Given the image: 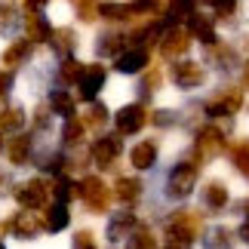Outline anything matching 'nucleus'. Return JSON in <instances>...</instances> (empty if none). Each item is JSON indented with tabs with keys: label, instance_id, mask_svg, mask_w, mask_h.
Listing matches in <instances>:
<instances>
[{
	"label": "nucleus",
	"instance_id": "obj_20",
	"mask_svg": "<svg viewBox=\"0 0 249 249\" xmlns=\"http://www.w3.org/2000/svg\"><path fill=\"white\" fill-rule=\"evenodd\" d=\"M203 206L213 209V213H218V209L228 206V188L222 185V181H209V185L203 188Z\"/></svg>",
	"mask_w": 249,
	"mask_h": 249
},
{
	"label": "nucleus",
	"instance_id": "obj_22",
	"mask_svg": "<svg viewBox=\"0 0 249 249\" xmlns=\"http://www.w3.org/2000/svg\"><path fill=\"white\" fill-rule=\"evenodd\" d=\"M114 197H117L120 203H136V200L142 197V181L139 178H117Z\"/></svg>",
	"mask_w": 249,
	"mask_h": 249
},
{
	"label": "nucleus",
	"instance_id": "obj_11",
	"mask_svg": "<svg viewBox=\"0 0 249 249\" xmlns=\"http://www.w3.org/2000/svg\"><path fill=\"white\" fill-rule=\"evenodd\" d=\"M136 215L129 213V209H123V213L117 215H111V222H108V240L111 243H120V240H129L132 231H136Z\"/></svg>",
	"mask_w": 249,
	"mask_h": 249
},
{
	"label": "nucleus",
	"instance_id": "obj_3",
	"mask_svg": "<svg viewBox=\"0 0 249 249\" xmlns=\"http://www.w3.org/2000/svg\"><path fill=\"white\" fill-rule=\"evenodd\" d=\"M222 151H225V132L218 126H203L197 132V142H194L197 163H209V160H215Z\"/></svg>",
	"mask_w": 249,
	"mask_h": 249
},
{
	"label": "nucleus",
	"instance_id": "obj_47",
	"mask_svg": "<svg viewBox=\"0 0 249 249\" xmlns=\"http://www.w3.org/2000/svg\"><path fill=\"white\" fill-rule=\"evenodd\" d=\"M240 209H243V213H246V215H249V197H246V200H243V206H240Z\"/></svg>",
	"mask_w": 249,
	"mask_h": 249
},
{
	"label": "nucleus",
	"instance_id": "obj_44",
	"mask_svg": "<svg viewBox=\"0 0 249 249\" xmlns=\"http://www.w3.org/2000/svg\"><path fill=\"white\" fill-rule=\"evenodd\" d=\"M172 120H176V114H172V111H157L154 114V123H157V126H169Z\"/></svg>",
	"mask_w": 249,
	"mask_h": 249
},
{
	"label": "nucleus",
	"instance_id": "obj_12",
	"mask_svg": "<svg viewBox=\"0 0 249 249\" xmlns=\"http://www.w3.org/2000/svg\"><path fill=\"white\" fill-rule=\"evenodd\" d=\"M25 31H28V43H46L53 40V28L46 22V16L40 9H34V13L25 16Z\"/></svg>",
	"mask_w": 249,
	"mask_h": 249
},
{
	"label": "nucleus",
	"instance_id": "obj_42",
	"mask_svg": "<svg viewBox=\"0 0 249 249\" xmlns=\"http://www.w3.org/2000/svg\"><path fill=\"white\" fill-rule=\"evenodd\" d=\"M9 89H13V74H0V99H6L9 95Z\"/></svg>",
	"mask_w": 249,
	"mask_h": 249
},
{
	"label": "nucleus",
	"instance_id": "obj_5",
	"mask_svg": "<svg viewBox=\"0 0 249 249\" xmlns=\"http://www.w3.org/2000/svg\"><path fill=\"white\" fill-rule=\"evenodd\" d=\"M240 105H243L240 86H225V89H218L213 99L206 102V114L209 117H231V114L240 111Z\"/></svg>",
	"mask_w": 249,
	"mask_h": 249
},
{
	"label": "nucleus",
	"instance_id": "obj_37",
	"mask_svg": "<svg viewBox=\"0 0 249 249\" xmlns=\"http://www.w3.org/2000/svg\"><path fill=\"white\" fill-rule=\"evenodd\" d=\"M74 9H77V18H83V22H92V18L99 16L95 0H74Z\"/></svg>",
	"mask_w": 249,
	"mask_h": 249
},
{
	"label": "nucleus",
	"instance_id": "obj_51",
	"mask_svg": "<svg viewBox=\"0 0 249 249\" xmlns=\"http://www.w3.org/2000/svg\"><path fill=\"white\" fill-rule=\"evenodd\" d=\"M0 249H6V246H3V243H0Z\"/></svg>",
	"mask_w": 249,
	"mask_h": 249
},
{
	"label": "nucleus",
	"instance_id": "obj_8",
	"mask_svg": "<svg viewBox=\"0 0 249 249\" xmlns=\"http://www.w3.org/2000/svg\"><path fill=\"white\" fill-rule=\"evenodd\" d=\"M191 50V34L188 31H178V28H169V31L163 34V40H160V55L169 62L181 59Z\"/></svg>",
	"mask_w": 249,
	"mask_h": 249
},
{
	"label": "nucleus",
	"instance_id": "obj_48",
	"mask_svg": "<svg viewBox=\"0 0 249 249\" xmlns=\"http://www.w3.org/2000/svg\"><path fill=\"white\" fill-rule=\"evenodd\" d=\"M206 3H213V6H215V3H222V0H206Z\"/></svg>",
	"mask_w": 249,
	"mask_h": 249
},
{
	"label": "nucleus",
	"instance_id": "obj_31",
	"mask_svg": "<svg viewBox=\"0 0 249 249\" xmlns=\"http://www.w3.org/2000/svg\"><path fill=\"white\" fill-rule=\"evenodd\" d=\"M18 28V13L9 3H0V37H9Z\"/></svg>",
	"mask_w": 249,
	"mask_h": 249
},
{
	"label": "nucleus",
	"instance_id": "obj_41",
	"mask_svg": "<svg viewBox=\"0 0 249 249\" xmlns=\"http://www.w3.org/2000/svg\"><path fill=\"white\" fill-rule=\"evenodd\" d=\"M157 6H160V0H136V3H132V13H154Z\"/></svg>",
	"mask_w": 249,
	"mask_h": 249
},
{
	"label": "nucleus",
	"instance_id": "obj_28",
	"mask_svg": "<svg viewBox=\"0 0 249 249\" xmlns=\"http://www.w3.org/2000/svg\"><path fill=\"white\" fill-rule=\"evenodd\" d=\"M53 194H55V203H65V206H68V200L77 197V185H74L68 176H59V178L53 181Z\"/></svg>",
	"mask_w": 249,
	"mask_h": 249
},
{
	"label": "nucleus",
	"instance_id": "obj_27",
	"mask_svg": "<svg viewBox=\"0 0 249 249\" xmlns=\"http://www.w3.org/2000/svg\"><path fill=\"white\" fill-rule=\"evenodd\" d=\"M231 243H234V234L228 228H213L203 240V249H231Z\"/></svg>",
	"mask_w": 249,
	"mask_h": 249
},
{
	"label": "nucleus",
	"instance_id": "obj_38",
	"mask_svg": "<svg viewBox=\"0 0 249 249\" xmlns=\"http://www.w3.org/2000/svg\"><path fill=\"white\" fill-rule=\"evenodd\" d=\"M194 13V0H169V18H181Z\"/></svg>",
	"mask_w": 249,
	"mask_h": 249
},
{
	"label": "nucleus",
	"instance_id": "obj_23",
	"mask_svg": "<svg viewBox=\"0 0 249 249\" xmlns=\"http://www.w3.org/2000/svg\"><path fill=\"white\" fill-rule=\"evenodd\" d=\"M123 46H126V37H123V34H102L99 43H95V53H99V55H117V59H120V55L126 53Z\"/></svg>",
	"mask_w": 249,
	"mask_h": 249
},
{
	"label": "nucleus",
	"instance_id": "obj_40",
	"mask_svg": "<svg viewBox=\"0 0 249 249\" xmlns=\"http://www.w3.org/2000/svg\"><path fill=\"white\" fill-rule=\"evenodd\" d=\"M215 13L222 18H231L237 13V0H222V3H215Z\"/></svg>",
	"mask_w": 249,
	"mask_h": 249
},
{
	"label": "nucleus",
	"instance_id": "obj_36",
	"mask_svg": "<svg viewBox=\"0 0 249 249\" xmlns=\"http://www.w3.org/2000/svg\"><path fill=\"white\" fill-rule=\"evenodd\" d=\"M62 136H65V142H68V145H74V142H80V136H83V120H77V117L65 120V129H62Z\"/></svg>",
	"mask_w": 249,
	"mask_h": 249
},
{
	"label": "nucleus",
	"instance_id": "obj_6",
	"mask_svg": "<svg viewBox=\"0 0 249 249\" xmlns=\"http://www.w3.org/2000/svg\"><path fill=\"white\" fill-rule=\"evenodd\" d=\"M172 80H176V86H181V89H197V86H203L206 71H203L200 62L181 59V62L172 65Z\"/></svg>",
	"mask_w": 249,
	"mask_h": 249
},
{
	"label": "nucleus",
	"instance_id": "obj_21",
	"mask_svg": "<svg viewBox=\"0 0 249 249\" xmlns=\"http://www.w3.org/2000/svg\"><path fill=\"white\" fill-rule=\"evenodd\" d=\"M154 160H157V145H154V142H142V145H136L132 154H129V163L136 169H151Z\"/></svg>",
	"mask_w": 249,
	"mask_h": 249
},
{
	"label": "nucleus",
	"instance_id": "obj_30",
	"mask_svg": "<svg viewBox=\"0 0 249 249\" xmlns=\"http://www.w3.org/2000/svg\"><path fill=\"white\" fill-rule=\"evenodd\" d=\"M231 160H234V166H237V172H243V176L249 178V139H243V142H237V145L231 148Z\"/></svg>",
	"mask_w": 249,
	"mask_h": 249
},
{
	"label": "nucleus",
	"instance_id": "obj_43",
	"mask_svg": "<svg viewBox=\"0 0 249 249\" xmlns=\"http://www.w3.org/2000/svg\"><path fill=\"white\" fill-rule=\"evenodd\" d=\"M34 123H37V129H46V126H50V108H37Z\"/></svg>",
	"mask_w": 249,
	"mask_h": 249
},
{
	"label": "nucleus",
	"instance_id": "obj_2",
	"mask_svg": "<svg viewBox=\"0 0 249 249\" xmlns=\"http://www.w3.org/2000/svg\"><path fill=\"white\" fill-rule=\"evenodd\" d=\"M194 185H197V163H178V166H172L169 178H166V194L172 200H185L191 197Z\"/></svg>",
	"mask_w": 249,
	"mask_h": 249
},
{
	"label": "nucleus",
	"instance_id": "obj_1",
	"mask_svg": "<svg viewBox=\"0 0 249 249\" xmlns=\"http://www.w3.org/2000/svg\"><path fill=\"white\" fill-rule=\"evenodd\" d=\"M77 197L86 203L89 213H108V203H111V194H108V185L95 176H86L80 185H77Z\"/></svg>",
	"mask_w": 249,
	"mask_h": 249
},
{
	"label": "nucleus",
	"instance_id": "obj_15",
	"mask_svg": "<svg viewBox=\"0 0 249 249\" xmlns=\"http://www.w3.org/2000/svg\"><path fill=\"white\" fill-rule=\"evenodd\" d=\"M114 65H117V71H123V74H139V71L148 68V50H142V46H136V50H126Z\"/></svg>",
	"mask_w": 249,
	"mask_h": 249
},
{
	"label": "nucleus",
	"instance_id": "obj_9",
	"mask_svg": "<svg viewBox=\"0 0 249 249\" xmlns=\"http://www.w3.org/2000/svg\"><path fill=\"white\" fill-rule=\"evenodd\" d=\"M120 151H123L120 136H102V139L92 145V160H95V163H99L102 169H108L114 160L120 157Z\"/></svg>",
	"mask_w": 249,
	"mask_h": 249
},
{
	"label": "nucleus",
	"instance_id": "obj_18",
	"mask_svg": "<svg viewBox=\"0 0 249 249\" xmlns=\"http://www.w3.org/2000/svg\"><path fill=\"white\" fill-rule=\"evenodd\" d=\"M6 157H9V163H13V166L28 163V157H31V136H13V139H9Z\"/></svg>",
	"mask_w": 249,
	"mask_h": 249
},
{
	"label": "nucleus",
	"instance_id": "obj_46",
	"mask_svg": "<svg viewBox=\"0 0 249 249\" xmlns=\"http://www.w3.org/2000/svg\"><path fill=\"white\" fill-rule=\"evenodd\" d=\"M237 234H240V240H243V243L249 246V218H246V222L240 225V231H237Z\"/></svg>",
	"mask_w": 249,
	"mask_h": 249
},
{
	"label": "nucleus",
	"instance_id": "obj_26",
	"mask_svg": "<svg viewBox=\"0 0 249 249\" xmlns=\"http://www.w3.org/2000/svg\"><path fill=\"white\" fill-rule=\"evenodd\" d=\"M50 108H53V114H62L65 120L74 117V99H71L68 92H62V89H55L50 95Z\"/></svg>",
	"mask_w": 249,
	"mask_h": 249
},
{
	"label": "nucleus",
	"instance_id": "obj_7",
	"mask_svg": "<svg viewBox=\"0 0 249 249\" xmlns=\"http://www.w3.org/2000/svg\"><path fill=\"white\" fill-rule=\"evenodd\" d=\"M145 120H148V111L142 108V105H126V108H120L117 117H114L120 136H136V132L145 126Z\"/></svg>",
	"mask_w": 249,
	"mask_h": 249
},
{
	"label": "nucleus",
	"instance_id": "obj_19",
	"mask_svg": "<svg viewBox=\"0 0 249 249\" xmlns=\"http://www.w3.org/2000/svg\"><path fill=\"white\" fill-rule=\"evenodd\" d=\"M53 53L62 55V59H71L74 46H77V34L71 31V28H59V31H53Z\"/></svg>",
	"mask_w": 249,
	"mask_h": 249
},
{
	"label": "nucleus",
	"instance_id": "obj_49",
	"mask_svg": "<svg viewBox=\"0 0 249 249\" xmlns=\"http://www.w3.org/2000/svg\"><path fill=\"white\" fill-rule=\"evenodd\" d=\"M246 83H249V65H246Z\"/></svg>",
	"mask_w": 249,
	"mask_h": 249
},
{
	"label": "nucleus",
	"instance_id": "obj_50",
	"mask_svg": "<svg viewBox=\"0 0 249 249\" xmlns=\"http://www.w3.org/2000/svg\"><path fill=\"white\" fill-rule=\"evenodd\" d=\"M0 151H3V136H0Z\"/></svg>",
	"mask_w": 249,
	"mask_h": 249
},
{
	"label": "nucleus",
	"instance_id": "obj_32",
	"mask_svg": "<svg viewBox=\"0 0 249 249\" xmlns=\"http://www.w3.org/2000/svg\"><path fill=\"white\" fill-rule=\"evenodd\" d=\"M80 74H83V62H77L74 55H71V59H62V71H59L62 83H77Z\"/></svg>",
	"mask_w": 249,
	"mask_h": 249
},
{
	"label": "nucleus",
	"instance_id": "obj_34",
	"mask_svg": "<svg viewBox=\"0 0 249 249\" xmlns=\"http://www.w3.org/2000/svg\"><path fill=\"white\" fill-rule=\"evenodd\" d=\"M129 249H157L154 234H151L148 228H136L132 237H129Z\"/></svg>",
	"mask_w": 249,
	"mask_h": 249
},
{
	"label": "nucleus",
	"instance_id": "obj_45",
	"mask_svg": "<svg viewBox=\"0 0 249 249\" xmlns=\"http://www.w3.org/2000/svg\"><path fill=\"white\" fill-rule=\"evenodd\" d=\"M22 3L28 6V13H34V9H40V6H46L50 0H22Z\"/></svg>",
	"mask_w": 249,
	"mask_h": 249
},
{
	"label": "nucleus",
	"instance_id": "obj_14",
	"mask_svg": "<svg viewBox=\"0 0 249 249\" xmlns=\"http://www.w3.org/2000/svg\"><path fill=\"white\" fill-rule=\"evenodd\" d=\"M13 234L16 237H22V240H31V237H37L43 231V218H37L31 209H22V213H18L16 218H13Z\"/></svg>",
	"mask_w": 249,
	"mask_h": 249
},
{
	"label": "nucleus",
	"instance_id": "obj_29",
	"mask_svg": "<svg viewBox=\"0 0 249 249\" xmlns=\"http://www.w3.org/2000/svg\"><path fill=\"white\" fill-rule=\"evenodd\" d=\"M99 13L105 18H111V22H123V18H132L136 13H132V3H102Z\"/></svg>",
	"mask_w": 249,
	"mask_h": 249
},
{
	"label": "nucleus",
	"instance_id": "obj_10",
	"mask_svg": "<svg viewBox=\"0 0 249 249\" xmlns=\"http://www.w3.org/2000/svg\"><path fill=\"white\" fill-rule=\"evenodd\" d=\"M105 86V68L102 65H89V68H83L80 80H77V89H80V99L83 102H92L99 89Z\"/></svg>",
	"mask_w": 249,
	"mask_h": 249
},
{
	"label": "nucleus",
	"instance_id": "obj_17",
	"mask_svg": "<svg viewBox=\"0 0 249 249\" xmlns=\"http://www.w3.org/2000/svg\"><path fill=\"white\" fill-rule=\"evenodd\" d=\"M68 222H71V213H68V206H65V203H53L50 209H46V215H43V228H46V231H53V234L65 231Z\"/></svg>",
	"mask_w": 249,
	"mask_h": 249
},
{
	"label": "nucleus",
	"instance_id": "obj_4",
	"mask_svg": "<svg viewBox=\"0 0 249 249\" xmlns=\"http://www.w3.org/2000/svg\"><path fill=\"white\" fill-rule=\"evenodd\" d=\"M50 185H46L43 178H28V181H22V185H16V200H18V206L22 209H43L46 206V200H50Z\"/></svg>",
	"mask_w": 249,
	"mask_h": 249
},
{
	"label": "nucleus",
	"instance_id": "obj_25",
	"mask_svg": "<svg viewBox=\"0 0 249 249\" xmlns=\"http://www.w3.org/2000/svg\"><path fill=\"white\" fill-rule=\"evenodd\" d=\"M25 126V111L22 108H3L0 111V132H18Z\"/></svg>",
	"mask_w": 249,
	"mask_h": 249
},
{
	"label": "nucleus",
	"instance_id": "obj_39",
	"mask_svg": "<svg viewBox=\"0 0 249 249\" xmlns=\"http://www.w3.org/2000/svg\"><path fill=\"white\" fill-rule=\"evenodd\" d=\"M160 86V71H148V77L142 80V95H151Z\"/></svg>",
	"mask_w": 249,
	"mask_h": 249
},
{
	"label": "nucleus",
	"instance_id": "obj_35",
	"mask_svg": "<svg viewBox=\"0 0 249 249\" xmlns=\"http://www.w3.org/2000/svg\"><path fill=\"white\" fill-rule=\"evenodd\" d=\"M105 120H108L105 105H92L89 111H83V126H105Z\"/></svg>",
	"mask_w": 249,
	"mask_h": 249
},
{
	"label": "nucleus",
	"instance_id": "obj_24",
	"mask_svg": "<svg viewBox=\"0 0 249 249\" xmlns=\"http://www.w3.org/2000/svg\"><path fill=\"white\" fill-rule=\"evenodd\" d=\"M28 53H31V43L28 40H16V43H9L6 46V53H3V65H6V71L9 68H16V65H22L28 59Z\"/></svg>",
	"mask_w": 249,
	"mask_h": 249
},
{
	"label": "nucleus",
	"instance_id": "obj_16",
	"mask_svg": "<svg viewBox=\"0 0 249 249\" xmlns=\"http://www.w3.org/2000/svg\"><path fill=\"white\" fill-rule=\"evenodd\" d=\"M188 34L197 37V40H203V43H209V46L215 43V28L203 13H191L188 16Z\"/></svg>",
	"mask_w": 249,
	"mask_h": 249
},
{
	"label": "nucleus",
	"instance_id": "obj_13",
	"mask_svg": "<svg viewBox=\"0 0 249 249\" xmlns=\"http://www.w3.org/2000/svg\"><path fill=\"white\" fill-rule=\"evenodd\" d=\"M166 228H176V231H181L185 237H194L203 231V218H200V213H191V209H178V213H172L169 218V225Z\"/></svg>",
	"mask_w": 249,
	"mask_h": 249
},
{
	"label": "nucleus",
	"instance_id": "obj_33",
	"mask_svg": "<svg viewBox=\"0 0 249 249\" xmlns=\"http://www.w3.org/2000/svg\"><path fill=\"white\" fill-rule=\"evenodd\" d=\"M163 246H166V249H191V246H194V240H191V237H185L181 231H176V228H166Z\"/></svg>",
	"mask_w": 249,
	"mask_h": 249
}]
</instances>
